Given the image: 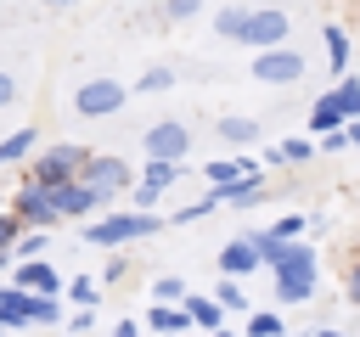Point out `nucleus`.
Returning a JSON list of instances; mask_svg holds the SVG:
<instances>
[{"label":"nucleus","mask_w":360,"mask_h":337,"mask_svg":"<svg viewBox=\"0 0 360 337\" xmlns=\"http://www.w3.org/2000/svg\"><path fill=\"white\" fill-rule=\"evenodd\" d=\"M163 225H169L163 213H101V219H90V225H84V242H90V247H101V253H112V247H129V242L158 236Z\"/></svg>","instance_id":"nucleus-1"},{"label":"nucleus","mask_w":360,"mask_h":337,"mask_svg":"<svg viewBox=\"0 0 360 337\" xmlns=\"http://www.w3.org/2000/svg\"><path fill=\"white\" fill-rule=\"evenodd\" d=\"M84 157H90V146H73V140H56V146H45V152H34V157H28V168H22V180H34L39 191H56V185H68V180H79V168H84Z\"/></svg>","instance_id":"nucleus-2"},{"label":"nucleus","mask_w":360,"mask_h":337,"mask_svg":"<svg viewBox=\"0 0 360 337\" xmlns=\"http://www.w3.org/2000/svg\"><path fill=\"white\" fill-rule=\"evenodd\" d=\"M248 242L259 247L270 275H309V270H321V258H315V247L304 236L298 242H270V230H248Z\"/></svg>","instance_id":"nucleus-3"},{"label":"nucleus","mask_w":360,"mask_h":337,"mask_svg":"<svg viewBox=\"0 0 360 337\" xmlns=\"http://www.w3.org/2000/svg\"><path fill=\"white\" fill-rule=\"evenodd\" d=\"M79 180L112 202V197H124L141 174H135V163H129V157H118V152H90V157H84V168H79Z\"/></svg>","instance_id":"nucleus-4"},{"label":"nucleus","mask_w":360,"mask_h":337,"mask_svg":"<svg viewBox=\"0 0 360 337\" xmlns=\"http://www.w3.org/2000/svg\"><path fill=\"white\" fill-rule=\"evenodd\" d=\"M124 101H129L124 79H107V73L84 79V84L73 90V112H79V118H112V112H124Z\"/></svg>","instance_id":"nucleus-5"},{"label":"nucleus","mask_w":360,"mask_h":337,"mask_svg":"<svg viewBox=\"0 0 360 337\" xmlns=\"http://www.w3.org/2000/svg\"><path fill=\"white\" fill-rule=\"evenodd\" d=\"M287 39H292V17H287L281 6H259V11H248V28H242V39H236V45L276 51V45H287Z\"/></svg>","instance_id":"nucleus-6"},{"label":"nucleus","mask_w":360,"mask_h":337,"mask_svg":"<svg viewBox=\"0 0 360 337\" xmlns=\"http://www.w3.org/2000/svg\"><path fill=\"white\" fill-rule=\"evenodd\" d=\"M304 51H292V45H276V51H253V79L259 84H276V90H287V84H298L304 79Z\"/></svg>","instance_id":"nucleus-7"},{"label":"nucleus","mask_w":360,"mask_h":337,"mask_svg":"<svg viewBox=\"0 0 360 337\" xmlns=\"http://www.w3.org/2000/svg\"><path fill=\"white\" fill-rule=\"evenodd\" d=\"M28 230H56L62 225V213H56V202H51V191H39L34 180H22L17 191H11V202H6Z\"/></svg>","instance_id":"nucleus-8"},{"label":"nucleus","mask_w":360,"mask_h":337,"mask_svg":"<svg viewBox=\"0 0 360 337\" xmlns=\"http://www.w3.org/2000/svg\"><path fill=\"white\" fill-rule=\"evenodd\" d=\"M141 152H146V157H169V163H186V152H191V129H186L180 118H158V124L141 135Z\"/></svg>","instance_id":"nucleus-9"},{"label":"nucleus","mask_w":360,"mask_h":337,"mask_svg":"<svg viewBox=\"0 0 360 337\" xmlns=\"http://www.w3.org/2000/svg\"><path fill=\"white\" fill-rule=\"evenodd\" d=\"M214 191H231V185H242V180H253V174H264V163H253V157H242V152H231V157H214V163H202L197 168Z\"/></svg>","instance_id":"nucleus-10"},{"label":"nucleus","mask_w":360,"mask_h":337,"mask_svg":"<svg viewBox=\"0 0 360 337\" xmlns=\"http://www.w3.org/2000/svg\"><path fill=\"white\" fill-rule=\"evenodd\" d=\"M51 202H56V213H62V219H84V213H101V208H107V197H101V191H90L84 180L56 185V191H51Z\"/></svg>","instance_id":"nucleus-11"},{"label":"nucleus","mask_w":360,"mask_h":337,"mask_svg":"<svg viewBox=\"0 0 360 337\" xmlns=\"http://www.w3.org/2000/svg\"><path fill=\"white\" fill-rule=\"evenodd\" d=\"M6 281H11V286H22V292H62V286H68V281L51 270V258H17Z\"/></svg>","instance_id":"nucleus-12"},{"label":"nucleus","mask_w":360,"mask_h":337,"mask_svg":"<svg viewBox=\"0 0 360 337\" xmlns=\"http://www.w3.org/2000/svg\"><path fill=\"white\" fill-rule=\"evenodd\" d=\"M343 124H349V112H343V101H338L332 90L309 101V118H304V129H309V140H321V135H338Z\"/></svg>","instance_id":"nucleus-13"},{"label":"nucleus","mask_w":360,"mask_h":337,"mask_svg":"<svg viewBox=\"0 0 360 337\" xmlns=\"http://www.w3.org/2000/svg\"><path fill=\"white\" fill-rule=\"evenodd\" d=\"M214 264H219V275L242 281V275H253V270H259L264 258H259V247H253L248 236H236V242H225V247H219V258H214Z\"/></svg>","instance_id":"nucleus-14"},{"label":"nucleus","mask_w":360,"mask_h":337,"mask_svg":"<svg viewBox=\"0 0 360 337\" xmlns=\"http://www.w3.org/2000/svg\"><path fill=\"white\" fill-rule=\"evenodd\" d=\"M321 292V270L309 275H270V303H309Z\"/></svg>","instance_id":"nucleus-15"},{"label":"nucleus","mask_w":360,"mask_h":337,"mask_svg":"<svg viewBox=\"0 0 360 337\" xmlns=\"http://www.w3.org/2000/svg\"><path fill=\"white\" fill-rule=\"evenodd\" d=\"M208 191H214V185H208ZM264 197H270V180H264V174H253V180H242V185L219 191V208H225V213H248V208H259Z\"/></svg>","instance_id":"nucleus-16"},{"label":"nucleus","mask_w":360,"mask_h":337,"mask_svg":"<svg viewBox=\"0 0 360 337\" xmlns=\"http://www.w3.org/2000/svg\"><path fill=\"white\" fill-rule=\"evenodd\" d=\"M180 309H186V320L202 326V331H219V326H225V303H219L214 292H186Z\"/></svg>","instance_id":"nucleus-17"},{"label":"nucleus","mask_w":360,"mask_h":337,"mask_svg":"<svg viewBox=\"0 0 360 337\" xmlns=\"http://www.w3.org/2000/svg\"><path fill=\"white\" fill-rule=\"evenodd\" d=\"M135 174H141V180H146L152 191H163V197H169V191H174V185H180V180H186L191 168H186V163H169V157H146V163H141Z\"/></svg>","instance_id":"nucleus-18"},{"label":"nucleus","mask_w":360,"mask_h":337,"mask_svg":"<svg viewBox=\"0 0 360 337\" xmlns=\"http://www.w3.org/2000/svg\"><path fill=\"white\" fill-rule=\"evenodd\" d=\"M0 326H6V331H28V326H34V320H28V292L11 286V281H0Z\"/></svg>","instance_id":"nucleus-19"},{"label":"nucleus","mask_w":360,"mask_h":337,"mask_svg":"<svg viewBox=\"0 0 360 337\" xmlns=\"http://www.w3.org/2000/svg\"><path fill=\"white\" fill-rule=\"evenodd\" d=\"M321 45H326V73L343 79V73H349V28H343V22H326V28H321Z\"/></svg>","instance_id":"nucleus-20"},{"label":"nucleus","mask_w":360,"mask_h":337,"mask_svg":"<svg viewBox=\"0 0 360 337\" xmlns=\"http://www.w3.org/2000/svg\"><path fill=\"white\" fill-rule=\"evenodd\" d=\"M39 152V129L34 124H22V129H11L6 140H0V168H11V163H28Z\"/></svg>","instance_id":"nucleus-21"},{"label":"nucleus","mask_w":360,"mask_h":337,"mask_svg":"<svg viewBox=\"0 0 360 337\" xmlns=\"http://www.w3.org/2000/svg\"><path fill=\"white\" fill-rule=\"evenodd\" d=\"M214 129H219V140H225V146H236V152H242V146H259V135H264V129H259V118H242V112L219 118Z\"/></svg>","instance_id":"nucleus-22"},{"label":"nucleus","mask_w":360,"mask_h":337,"mask_svg":"<svg viewBox=\"0 0 360 337\" xmlns=\"http://www.w3.org/2000/svg\"><path fill=\"white\" fill-rule=\"evenodd\" d=\"M146 326H152L158 337H186V331H191L186 309H174V303H152V309H146Z\"/></svg>","instance_id":"nucleus-23"},{"label":"nucleus","mask_w":360,"mask_h":337,"mask_svg":"<svg viewBox=\"0 0 360 337\" xmlns=\"http://www.w3.org/2000/svg\"><path fill=\"white\" fill-rule=\"evenodd\" d=\"M242 337H287V320L276 315V309H248V326H242Z\"/></svg>","instance_id":"nucleus-24"},{"label":"nucleus","mask_w":360,"mask_h":337,"mask_svg":"<svg viewBox=\"0 0 360 337\" xmlns=\"http://www.w3.org/2000/svg\"><path fill=\"white\" fill-rule=\"evenodd\" d=\"M214 208H219V191H202L197 202H180V213H163V219H169V225H197V219H208Z\"/></svg>","instance_id":"nucleus-25"},{"label":"nucleus","mask_w":360,"mask_h":337,"mask_svg":"<svg viewBox=\"0 0 360 337\" xmlns=\"http://www.w3.org/2000/svg\"><path fill=\"white\" fill-rule=\"evenodd\" d=\"M242 28H248V6H219L214 11V34L219 39H242Z\"/></svg>","instance_id":"nucleus-26"},{"label":"nucleus","mask_w":360,"mask_h":337,"mask_svg":"<svg viewBox=\"0 0 360 337\" xmlns=\"http://www.w3.org/2000/svg\"><path fill=\"white\" fill-rule=\"evenodd\" d=\"M174 79H180V73L158 62V67H146V73L135 79V95H163V90H174Z\"/></svg>","instance_id":"nucleus-27"},{"label":"nucleus","mask_w":360,"mask_h":337,"mask_svg":"<svg viewBox=\"0 0 360 337\" xmlns=\"http://www.w3.org/2000/svg\"><path fill=\"white\" fill-rule=\"evenodd\" d=\"M62 298H68V303H79V309H96V303H101V281H90V275H73V281L62 286Z\"/></svg>","instance_id":"nucleus-28"},{"label":"nucleus","mask_w":360,"mask_h":337,"mask_svg":"<svg viewBox=\"0 0 360 337\" xmlns=\"http://www.w3.org/2000/svg\"><path fill=\"white\" fill-rule=\"evenodd\" d=\"M309 230V213H281V219H270V242H298Z\"/></svg>","instance_id":"nucleus-29"},{"label":"nucleus","mask_w":360,"mask_h":337,"mask_svg":"<svg viewBox=\"0 0 360 337\" xmlns=\"http://www.w3.org/2000/svg\"><path fill=\"white\" fill-rule=\"evenodd\" d=\"M28 225L11 213V208H0V264H11V247H17V236H22Z\"/></svg>","instance_id":"nucleus-30"},{"label":"nucleus","mask_w":360,"mask_h":337,"mask_svg":"<svg viewBox=\"0 0 360 337\" xmlns=\"http://www.w3.org/2000/svg\"><path fill=\"white\" fill-rule=\"evenodd\" d=\"M214 298L225 303V315H231V309H236V315H248V309H253V303H248V292H242L231 275H219V292H214Z\"/></svg>","instance_id":"nucleus-31"},{"label":"nucleus","mask_w":360,"mask_h":337,"mask_svg":"<svg viewBox=\"0 0 360 337\" xmlns=\"http://www.w3.org/2000/svg\"><path fill=\"white\" fill-rule=\"evenodd\" d=\"M186 292H191V286H186L180 275H158V281H152V303H174V298H186Z\"/></svg>","instance_id":"nucleus-32"},{"label":"nucleus","mask_w":360,"mask_h":337,"mask_svg":"<svg viewBox=\"0 0 360 337\" xmlns=\"http://www.w3.org/2000/svg\"><path fill=\"white\" fill-rule=\"evenodd\" d=\"M124 197H129V202H135V213H152V208H158V202H163V191H152V185H146V180H135V185H129V191H124Z\"/></svg>","instance_id":"nucleus-33"},{"label":"nucleus","mask_w":360,"mask_h":337,"mask_svg":"<svg viewBox=\"0 0 360 337\" xmlns=\"http://www.w3.org/2000/svg\"><path fill=\"white\" fill-rule=\"evenodd\" d=\"M45 236H51V230H22V236H17V247H11V264H17V258L45 253Z\"/></svg>","instance_id":"nucleus-34"},{"label":"nucleus","mask_w":360,"mask_h":337,"mask_svg":"<svg viewBox=\"0 0 360 337\" xmlns=\"http://www.w3.org/2000/svg\"><path fill=\"white\" fill-rule=\"evenodd\" d=\"M281 157H287V163H309V157H315V140H309V135H292V140H281Z\"/></svg>","instance_id":"nucleus-35"},{"label":"nucleus","mask_w":360,"mask_h":337,"mask_svg":"<svg viewBox=\"0 0 360 337\" xmlns=\"http://www.w3.org/2000/svg\"><path fill=\"white\" fill-rule=\"evenodd\" d=\"M124 275H129V253H124V247H112V253L101 258V281H124Z\"/></svg>","instance_id":"nucleus-36"},{"label":"nucleus","mask_w":360,"mask_h":337,"mask_svg":"<svg viewBox=\"0 0 360 337\" xmlns=\"http://www.w3.org/2000/svg\"><path fill=\"white\" fill-rule=\"evenodd\" d=\"M332 95H338V101H343V112L354 118V107H360V79H349V73H343V79L332 84Z\"/></svg>","instance_id":"nucleus-37"},{"label":"nucleus","mask_w":360,"mask_h":337,"mask_svg":"<svg viewBox=\"0 0 360 337\" xmlns=\"http://www.w3.org/2000/svg\"><path fill=\"white\" fill-rule=\"evenodd\" d=\"M202 11V0H163V17L169 22H186V17H197Z\"/></svg>","instance_id":"nucleus-38"},{"label":"nucleus","mask_w":360,"mask_h":337,"mask_svg":"<svg viewBox=\"0 0 360 337\" xmlns=\"http://www.w3.org/2000/svg\"><path fill=\"white\" fill-rule=\"evenodd\" d=\"M343 303L360 309V253H354V264H349V275H343Z\"/></svg>","instance_id":"nucleus-39"},{"label":"nucleus","mask_w":360,"mask_h":337,"mask_svg":"<svg viewBox=\"0 0 360 337\" xmlns=\"http://www.w3.org/2000/svg\"><path fill=\"white\" fill-rule=\"evenodd\" d=\"M62 326H68V331H96V309H73Z\"/></svg>","instance_id":"nucleus-40"},{"label":"nucleus","mask_w":360,"mask_h":337,"mask_svg":"<svg viewBox=\"0 0 360 337\" xmlns=\"http://www.w3.org/2000/svg\"><path fill=\"white\" fill-rule=\"evenodd\" d=\"M11 101H17V79L0 67V107H11Z\"/></svg>","instance_id":"nucleus-41"},{"label":"nucleus","mask_w":360,"mask_h":337,"mask_svg":"<svg viewBox=\"0 0 360 337\" xmlns=\"http://www.w3.org/2000/svg\"><path fill=\"white\" fill-rule=\"evenodd\" d=\"M343 140H349V146L360 152V118H349V124H343Z\"/></svg>","instance_id":"nucleus-42"},{"label":"nucleus","mask_w":360,"mask_h":337,"mask_svg":"<svg viewBox=\"0 0 360 337\" xmlns=\"http://www.w3.org/2000/svg\"><path fill=\"white\" fill-rule=\"evenodd\" d=\"M112 337H141V320H118V326H112Z\"/></svg>","instance_id":"nucleus-43"},{"label":"nucleus","mask_w":360,"mask_h":337,"mask_svg":"<svg viewBox=\"0 0 360 337\" xmlns=\"http://www.w3.org/2000/svg\"><path fill=\"white\" fill-rule=\"evenodd\" d=\"M45 11H68V6H79V0H39Z\"/></svg>","instance_id":"nucleus-44"},{"label":"nucleus","mask_w":360,"mask_h":337,"mask_svg":"<svg viewBox=\"0 0 360 337\" xmlns=\"http://www.w3.org/2000/svg\"><path fill=\"white\" fill-rule=\"evenodd\" d=\"M309 337H343V331H338V326H315Z\"/></svg>","instance_id":"nucleus-45"},{"label":"nucleus","mask_w":360,"mask_h":337,"mask_svg":"<svg viewBox=\"0 0 360 337\" xmlns=\"http://www.w3.org/2000/svg\"><path fill=\"white\" fill-rule=\"evenodd\" d=\"M214 337H242V331H225V326H219V331H214Z\"/></svg>","instance_id":"nucleus-46"},{"label":"nucleus","mask_w":360,"mask_h":337,"mask_svg":"<svg viewBox=\"0 0 360 337\" xmlns=\"http://www.w3.org/2000/svg\"><path fill=\"white\" fill-rule=\"evenodd\" d=\"M354 118H360V107H354Z\"/></svg>","instance_id":"nucleus-47"},{"label":"nucleus","mask_w":360,"mask_h":337,"mask_svg":"<svg viewBox=\"0 0 360 337\" xmlns=\"http://www.w3.org/2000/svg\"><path fill=\"white\" fill-rule=\"evenodd\" d=\"M0 337H6V326H0Z\"/></svg>","instance_id":"nucleus-48"},{"label":"nucleus","mask_w":360,"mask_h":337,"mask_svg":"<svg viewBox=\"0 0 360 337\" xmlns=\"http://www.w3.org/2000/svg\"><path fill=\"white\" fill-rule=\"evenodd\" d=\"M354 6H360V0H354Z\"/></svg>","instance_id":"nucleus-49"}]
</instances>
